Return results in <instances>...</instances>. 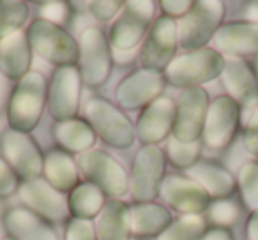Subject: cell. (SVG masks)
I'll list each match as a JSON object with an SVG mask.
<instances>
[{
	"instance_id": "obj_1",
	"label": "cell",
	"mask_w": 258,
	"mask_h": 240,
	"mask_svg": "<svg viewBox=\"0 0 258 240\" xmlns=\"http://www.w3.org/2000/svg\"><path fill=\"white\" fill-rule=\"evenodd\" d=\"M48 104V87L44 76L30 71L16 83L8 106V120L11 129L29 134L36 129Z\"/></svg>"
},
{
	"instance_id": "obj_2",
	"label": "cell",
	"mask_w": 258,
	"mask_h": 240,
	"mask_svg": "<svg viewBox=\"0 0 258 240\" xmlns=\"http://www.w3.org/2000/svg\"><path fill=\"white\" fill-rule=\"evenodd\" d=\"M30 48L48 64L57 67H73L80 62V44L75 37L46 20H36L27 30Z\"/></svg>"
},
{
	"instance_id": "obj_3",
	"label": "cell",
	"mask_w": 258,
	"mask_h": 240,
	"mask_svg": "<svg viewBox=\"0 0 258 240\" xmlns=\"http://www.w3.org/2000/svg\"><path fill=\"white\" fill-rule=\"evenodd\" d=\"M225 69V57L214 48H202V50L187 51L175 57V60L165 71V78L173 87L182 89H197L221 76Z\"/></svg>"
},
{
	"instance_id": "obj_4",
	"label": "cell",
	"mask_w": 258,
	"mask_h": 240,
	"mask_svg": "<svg viewBox=\"0 0 258 240\" xmlns=\"http://www.w3.org/2000/svg\"><path fill=\"white\" fill-rule=\"evenodd\" d=\"M225 18V4L221 0L195 2L179 23V44L187 51L202 50L214 39Z\"/></svg>"
},
{
	"instance_id": "obj_5",
	"label": "cell",
	"mask_w": 258,
	"mask_h": 240,
	"mask_svg": "<svg viewBox=\"0 0 258 240\" xmlns=\"http://www.w3.org/2000/svg\"><path fill=\"white\" fill-rule=\"evenodd\" d=\"M87 122L94 133L115 148H127L133 145L137 129L125 113L101 97H94L85 106Z\"/></svg>"
},
{
	"instance_id": "obj_6",
	"label": "cell",
	"mask_w": 258,
	"mask_h": 240,
	"mask_svg": "<svg viewBox=\"0 0 258 240\" xmlns=\"http://www.w3.org/2000/svg\"><path fill=\"white\" fill-rule=\"evenodd\" d=\"M80 74L82 82L89 87H101L108 82L113 67L110 41L97 27L83 30L80 39Z\"/></svg>"
},
{
	"instance_id": "obj_7",
	"label": "cell",
	"mask_w": 258,
	"mask_h": 240,
	"mask_svg": "<svg viewBox=\"0 0 258 240\" xmlns=\"http://www.w3.org/2000/svg\"><path fill=\"white\" fill-rule=\"evenodd\" d=\"M165 170L166 154L158 145H145L138 152L129 179V189L138 203H151L158 196L165 180Z\"/></svg>"
},
{
	"instance_id": "obj_8",
	"label": "cell",
	"mask_w": 258,
	"mask_h": 240,
	"mask_svg": "<svg viewBox=\"0 0 258 240\" xmlns=\"http://www.w3.org/2000/svg\"><path fill=\"white\" fill-rule=\"evenodd\" d=\"M179 46V25L175 20L161 16L152 23L144 48L140 53L142 69L152 72H165L168 65L175 60V51Z\"/></svg>"
},
{
	"instance_id": "obj_9",
	"label": "cell",
	"mask_w": 258,
	"mask_h": 240,
	"mask_svg": "<svg viewBox=\"0 0 258 240\" xmlns=\"http://www.w3.org/2000/svg\"><path fill=\"white\" fill-rule=\"evenodd\" d=\"M156 4L151 0L144 2H125L120 16L115 20L110 29L108 41L113 48L120 51H129L137 48L144 39L149 25L154 20Z\"/></svg>"
},
{
	"instance_id": "obj_10",
	"label": "cell",
	"mask_w": 258,
	"mask_h": 240,
	"mask_svg": "<svg viewBox=\"0 0 258 240\" xmlns=\"http://www.w3.org/2000/svg\"><path fill=\"white\" fill-rule=\"evenodd\" d=\"M209 96L202 87L184 89L175 104L173 138L184 143L200 141L209 111Z\"/></svg>"
},
{
	"instance_id": "obj_11",
	"label": "cell",
	"mask_w": 258,
	"mask_h": 240,
	"mask_svg": "<svg viewBox=\"0 0 258 240\" xmlns=\"http://www.w3.org/2000/svg\"><path fill=\"white\" fill-rule=\"evenodd\" d=\"M80 168L89 182L96 184L104 194L124 196L129 191V177L124 166L104 150H89L80 157Z\"/></svg>"
},
{
	"instance_id": "obj_12",
	"label": "cell",
	"mask_w": 258,
	"mask_h": 240,
	"mask_svg": "<svg viewBox=\"0 0 258 240\" xmlns=\"http://www.w3.org/2000/svg\"><path fill=\"white\" fill-rule=\"evenodd\" d=\"M4 159L16 175L25 180H36L44 173V155L37 143L27 133L9 129L0 138Z\"/></svg>"
},
{
	"instance_id": "obj_13",
	"label": "cell",
	"mask_w": 258,
	"mask_h": 240,
	"mask_svg": "<svg viewBox=\"0 0 258 240\" xmlns=\"http://www.w3.org/2000/svg\"><path fill=\"white\" fill-rule=\"evenodd\" d=\"M240 120V106L228 96H219L209 104L204 127V143L211 150H223L233 141Z\"/></svg>"
},
{
	"instance_id": "obj_14",
	"label": "cell",
	"mask_w": 258,
	"mask_h": 240,
	"mask_svg": "<svg viewBox=\"0 0 258 240\" xmlns=\"http://www.w3.org/2000/svg\"><path fill=\"white\" fill-rule=\"evenodd\" d=\"M82 74L76 65L57 67L48 87V110L57 122L71 120L78 113Z\"/></svg>"
},
{
	"instance_id": "obj_15",
	"label": "cell",
	"mask_w": 258,
	"mask_h": 240,
	"mask_svg": "<svg viewBox=\"0 0 258 240\" xmlns=\"http://www.w3.org/2000/svg\"><path fill=\"white\" fill-rule=\"evenodd\" d=\"M18 193L23 203L46 221L64 222L71 215L66 196L51 187L46 180H23Z\"/></svg>"
},
{
	"instance_id": "obj_16",
	"label": "cell",
	"mask_w": 258,
	"mask_h": 240,
	"mask_svg": "<svg viewBox=\"0 0 258 240\" xmlns=\"http://www.w3.org/2000/svg\"><path fill=\"white\" fill-rule=\"evenodd\" d=\"M165 85V74L140 69L125 76L120 82V85L117 87V101L124 110L147 108L158 97H161Z\"/></svg>"
},
{
	"instance_id": "obj_17",
	"label": "cell",
	"mask_w": 258,
	"mask_h": 240,
	"mask_svg": "<svg viewBox=\"0 0 258 240\" xmlns=\"http://www.w3.org/2000/svg\"><path fill=\"white\" fill-rule=\"evenodd\" d=\"M159 193L170 207L184 215H200L211 205V196L193 179L182 175L165 177Z\"/></svg>"
},
{
	"instance_id": "obj_18",
	"label": "cell",
	"mask_w": 258,
	"mask_h": 240,
	"mask_svg": "<svg viewBox=\"0 0 258 240\" xmlns=\"http://www.w3.org/2000/svg\"><path fill=\"white\" fill-rule=\"evenodd\" d=\"M175 126V103L161 96L144 108L137 124V136L145 145H158L173 133Z\"/></svg>"
},
{
	"instance_id": "obj_19",
	"label": "cell",
	"mask_w": 258,
	"mask_h": 240,
	"mask_svg": "<svg viewBox=\"0 0 258 240\" xmlns=\"http://www.w3.org/2000/svg\"><path fill=\"white\" fill-rule=\"evenodd\" d=\"M218 53L232 58L258 55V25L249 22H235L221 25L212 39Z\"/></svg>"
},
{
	"instance_id": "obj_20",
	"label": "cell",
	"mask_w": 258,
	"mask_h": 240,
	"mask_svg": "<svg viewBox=\"0 0 258 240\" xmlns=\"http://www.w3.org/2000/svg\"><path fill=\"white\" fill-rule=\"evenodd\" d=\"M221 79L228 92V97H232L240 108H247L251 111L258 104L256 74L244 60L240 58L225 60Z\"/></svg>"
},
{
	"instance_id": "obj_21",
	"label": "cell",
	"mask_w": 258,
	"mask_h": 240,
	"mask_svg": "<svg viewBox=\"0 0 258 240\" xmlns=\"http://www.w3.org/2000/svg\"><path fill=\"white\" fill-rule=\"evenodd\" d=\"M32 48L25 32H16L0 41V71L9 79H20L30 72Z\"/></svg>"
},
{
	"instance_id": "obj_22",
	"label": "cell",
	"mask_w": 258,
	"mask_h": 240,
	"mask_svg": "<svg viewBox=\"0 0 258 240\" xmlns=\"http://www.w3.org/2000/svg\"><path fill=\"white\" fill-rule=\"evenodd\" d=\"M4 222L16 240H58L50 222L30 208H11L6 212Z\"/></svg>"
},
{
	"instance_id": "obj_23",
	"label": "cell",
	"mask_w": 258,
	"mask_h": 240,
	"mask_svg": "<svg viewBox=\"0 0 258 240\" xmlns=\"http://www.w3.org/2000/svg\"><path fill=\"white\" fill-rule=\"evenodd\" d=\"M189 179H193L205 193L216 200H225L235 191V179L223 166L211 161H198L187 170Z\"/></svg>"
},
{
	"instance_id": "obj_24",
	"label": "cell",
	"mask_w": 258,
	"mask_h": 240,
	"mask_svg": "<svg viewBox=\"0 0 258 240\" xmlns=\"http://www.w3.org/2000/svg\"><path fill=\"white\" fill-rule=\"evenodd\" d=\"M131 233V208L120 200H111L104 205L97 221V238L129 240Z\"/></svg>"
},
{
	"instance_id": "obj_25",
	"label": "cell",
	"mask_w": 258,
	"mask_h": 240,
	"mask_svg": "<svg viewBox=\"0 0 258 240\" xmlns=\"http://www.w3.org/2000/svg\"><path fill=\"white\" fill-rule=\"evenodd\" d=\"M172 222V214L163 205L151 201L131 208V231L137 236H159Z\"/></svg>"
},
{
	"instance_id": "obj_26",
	"label": "cell",
	"mask_w": 258,
	"mask_h": 240,
	"mask_svg": "<svg viewBox=\"0 0 258 240\" xmlns=\"http://www.w3.org/2000/svg\"><path fill=\"white\" fill-rule=\"evenodd\" d=\"M55 140L68 152H89L94 147L97 134L90 127V124L82 118H71L64 122H57L53 127Z\"/></svg>"
},
{
	"instance_id": "obj_27",
	"label": "cell",
	"mask_w": 258,
	"mask_h": 240,
	"mask_svg": "<svg viewBox=\"0 0 258 240\" xmlns=\"http://www.w3.org/2000/svg\"><path fill=\"white\" fill-rule=\"evenodd\" d=\"M44 175L58 193H69L78 186V168L64 150H53L44 157Z\"/></svg>"
},
{
	"instance_id": "obj_28",
	"label": "cell",
	"mask_w": 258,
	"mask_h": 240,
	"mask_svg": "<svg viewBox=\"0 0 258 240\" xmlns=\"http://www.w3.org/2000/svg\"><path fill=\"white\" fill-rule=\"evenodd\" d=\"M69 212L75 215V219H92L106 205L104 193L92 182L78 184L71 191V196L68 200Z\"/></svg>"
},
{
	"instance_id": "obj_29",
	"label": "cell",
	"mask_w": 258,
	"mask_h": 240,
	"mask_svg": "<svg viewBox=\"0 0 258 240\" xmlns=\"http://www.w3.org/2000/svg\"><path fill=\"white\" fill-rule=\"evenodd\" d=\"M29 4L20 0H2L0 2V41L20 32L29 20Z\"/></svg>"
},
{
	"instance_id": "obj_30",
	"label": "cell",
	"mask_w": 258,
	"mask_h": 240,
	"mask_svg": "<svg viewBox=\"0 0 258 240\" xmlns=\"http://www.w3.org/2000/svg\"><path fill=\"white\" fill-rule=\"evenodd\" d=\"M205 233V219L202 215H182L173 221L158 240H200Z\"/></svg>"
},
{
	"instance_id": "obj_31",
	"label": "cell",
	"mask_w": 258,
	"mask_h": 240,
	"mask_svg": "<svg viewBox=\"0 0 258 240\" xmlns=\"http://www.w3.org/2000/svg\"><path fill=\"white\" fill-rule=\"evenodd\" d=\"M240 198L251 212L258 210V163H246L237 175Z\"/></svg>"
},
{
	"instance_id": "obj_32",
	"label": "cell",
	"mask_w": 258,
	"mask_h": 240,
	"mask_svg": "<svg viewBox=\"0 0 258 240\" xmlns=\"http://www.w3.org/2000/svg\"><path fill=\"white\" fill-rule=\"evenodd\" d=\"M202 150L200 141H193V143H184L179 141L177 138H168V148H166V157L177 168H187L189 170L193 165L198 163Z\"/></svg>"
},
{
	"instance_id": "obj_33",
	"label": "cell",
	"mask_w": 258,
	"mask_h": 240,
	"mask_svg": "<svg viewBox=\"0 0 258 240\" xmlns=\"http://www.w3.org/2000/svg\"><path fill=\"white\" fill-rule=\"evenodd\" d=\"M207 217L211 222H214L216 228H228L233 226L240 217V208L233 200H216L214 203L209 205Z\"/></svg>"
},
{
	"instance_id": "obj_34",
	"label": "cell",
	"mask_w": 258,
	"mask_h": 240,
	"mask_svg": "<svg viewBox=\"0 0 258 240\" xmlns=\"http://www.w3.org/2000/svg\"><path fill=\"white\" fill-rule=\"evenodd\" d=\"M41 20H46L55 25H62V23L68 22L69 15H71V6L66 4V2H46V4L41 6L39 9Z\"/></svg>"
},
{
	"instance_id": "obj_35",
	"label": "cell",
	"mask_w": 258,
	"mask_h": 240,
	"mask_svg": "<svg viewBox=\"0 0 258 240\" xmlns=\"http://www.w3.org/2000/svg\"><path fill=\"white\" fill-rule=\"evenodd\" d=\"M66 240H99L89 219H73L66 228Z\"/></svg>"
},
{
	"instance_id": "obj_36",
	"label": "cell",
	"mask_w": 258,
	"mask_h": 240,
	"mask_svg": "<svg viewBox=\"0 0 258 240\" xmlns=\"http://www.w3.org/2000/svg\"><path fill=\"white\" fill-rule=\"evenodd\" d=\"M20 189V179L9 163L0 155V198L11 196Z\"/></svg>"
},
{
	"instance_id": "obj_37",
	"label": "cell",
	"mask_w": 258,
	"mask_h": 240,
	"mask_svg": "<svg viewBox=\"0 0 258 240\" xmlns=\"http://www.w3.org/2000/svg\"><path fill=\"white\" fill-rule=\"evenodd\" d=\"M244 147L251 154L258 155V104L249 111L244 126Z\"/></svg>"
},
{
	"instance_id": "obj_38",
	"label": "cell",
	"mask_w": 258,
	"mask_h": 240,
	"mask_svg": "<svg viewBox=\"0 0 258 240\" xmlns=\"http://www.w3.org/2000/svg\"><path fill=\"white\" fill-rule=\"evenodd\" d=\"M124 8V2H92L90 4V13L96 20H101V22H108L111 20L118 11H122Z\"/></svg>"
},
{
	"instance_id": "obj_39",
	"label": "cell",
	"mask_w": 258,
	"mask_h": 240,
	"mask_svg": "<svg viewBox=\"0 0 258 240\" xmlns=\"http://www.w3.org/2000/svg\"><path fill=\"white\" fill-rule=\"evenodd\" d=\"M193 4L195 2H191V0H177V2L165 0V2H161V8L168 18L175 20V18H184L189 13V9L193 8Z\"/></svg>"
},
{
	"instance_id": "obj_40",
	"label": "cell",
	"mask_w": 258,
	"mask_h": 240,
	"mask_svg": "<svg viewBox=\"0 0 258 240\" xmlns=\"http://www.w3.org/2000/svg\"><path fill=\"white\" fill-rule=\"evenodd\" d=\"M200 240H233L232 233L225 228H212L200 236Z\"/></svg>"
},
{
	"instance_id": "obj_41",
	"label": "cell",
	"mask_w": 258,
	"mask_h": 240,
	"mask_svg": "<svg viewBox=\"0 0 258 240\" xmlns=\"http://www.w3.org/2000/svg\"><path fill=\"white\" fill-rule=\"evenodd\" d=\"M246 235H247V240H258V210L251 212L249 219H247Z\"/></svg>"
},
{
	"instance_id": "obj_42",
	"label": "cell",
	"mask_w": 258,
	"mask_h": 240,
	"mask_svg": "<svg viewBox=\"0 0 258 240\" xmlns=\"http://www.w3.org/2000/svg\"><path fill=\"white\" fill-rule=\"evenodd\" d=\"M244 18L249 23H256L258 25V2H251V4L246 6V9H244Z\"/></svg>"
},
{
	"instance_id": "obj_43",
	"label": "cell",
	"mask_w": 258,
	"mask_h": 240,
	"mask_svg": "<svg viewBox=\"0 0 258 240\" xmlns=\"http://www.w3.org/2000/svg\"><path fill=\"white\" fill-rule=\"evenodd\" d=\"M4 214V201H2V198H0V215Z\"/></svg>"
},
{
	"instance_id": "obj_44",
	"label": "cell",
	"mask_w": 258,
	"mask_h": 240,
	"mask_svg": "<svg viewBox=\"0 0 258 240\" xmlns=\"http://www.w3.org/2000/svg\"><path fill=\"white\" fill-rule=\"evenodd\" d=\"M2 240H16V238H13L11 235H8V236H4V238H2Z\"/></svg>"
},
{
	"instance_id": "obj_45",
	"label": "cell",
	"mask_w": 258,
	"mask_h": 240,
	"mask_svg": "<svg viewBox=\"0 0 258 240\" xmlns=\"http://www.w3.org/2000/svg\"><path fill=\"white\" fill-rule=\"evenodd\" d=\"M254 74H256V79H258V57H256V72H254Z\"/></svg>"
}]
</instances>
